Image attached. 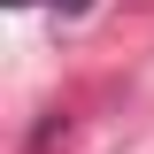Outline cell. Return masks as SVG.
Here are the masks:
<instances>
[{
    "label": "cell",
    "instance_id": "1",
    "mask_svg": "<svg viewBox=\"0 0 154 154\" xmlns=\"http://www.w3.org/2000/svg\"><path fill=\"white\" fill-rule=\"evenodd\" d=\"M54 8H62V16H85V8H93V0H54Z\"/></svg>",
    "mask_w": 154,
    "mask_h": 154
},
{
    "label": "cell",
    "instance_id": "2",
    "mask_svg": "<svg viewBox=\"0 0 154 154\" xmlns=\"http://www.w3.org/2000/svg\"><path fill=\"white\" fill-rule=\"evenodd\" d=\"M8 8H31V0H8Z\"/></svg>",
    "mask_w": 154,
    "mask_h": 154
}]
</instances>
